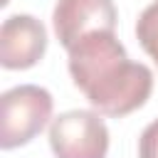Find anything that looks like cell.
Segmentation results:
<instances>
[{
	"label": "cell",
	"mask_w": 158,
	"mask_h": 158,
	"mask_svg": "<svg viewBox=\"0 0 158 158\" xmlns=\"http://www.w3.org/2000/svg\"><path fill=\"white\" fill-rule=\"evenodd\" d=\"M47 52V30L32 15H10L0 27V64L30 69Z\"/></svg>",
	"instance_id": "obj_5"
},
{
	"label": "cell",
	"mask_w": 158,
	"mask_h": 158,
	"mask_svg": "<svg viewBox=\"0 0 158 158\" xmlns=\"http://www.w3.org/2000/svg\"><path fill=\"white\" fill-rule=\"evenodd\" d=\"M7 2H10V0H2V5H7Z\"/></svg>",
	"instance_id": "obj_8"
},
{
	"label": "cell",
	"mask_w": 158,
	"mask_h": 158,
	"mask_svg": "<svg viewBox=\"0 0 158 158\" xmlns=\"http://www.w3.org/2000/svg\"><path fill=\"white\" fill-rule=\"evenodd\" d=\"M49 148L54 158H106L109 128L96 111L72 109L52 118Z\"/></svg>",
	"instance_id": "obj_3"
},
{
	"label": "cell",
	"mask_w": 158,
	"mask_h": 158,
	"mask_svg": "<svg viewBox=\"0 0 158 158\" xmlns=\"http://www.w3.org/2000/svg\"><path fill=\"white\" fill-rule=\"evenodd\" d=\"M54 99L44 86L20 84L0 96V146L5 151L27 146L52 123Z\"/></svg>",
	"instance_id": "obj_2"
},
{
	"label": "cell",
	"mask_w": 158,
	"mask_h": 158,
	"mask_svg": "<svg viewBox=\"0 0 158 158\" xmlns=\"http://www.w3.org/2000/svg\"><path fill=\"white\" fill-rule=\"evenodd\" d=\"M138 158H158V118L143 128L138 138Z\"/></svg>",
	"instance_id": "obj_7"
},
{
	"label": "cell",
	"mask_w": 158,
	"mask_h": 158,
	"mask_svg": "<svg viewBox=\"0 0 158 158\" xmlns=\"http://www.w3.org/2000/svg\"><path fill=\"white\" fill-rule=\"evenodd\" d=\"M116 20L114 0H57L52 10L54 35L64 49L91 32H114Z\"/></svg>",
	"instance_id": "obj_4"
},
{
	"label": "cell",
	"mask_w": 158,
	"mask_h": 158,
	"mask_svg": "<svg viewBox=\"0 0 158 158\" xmlns=\"http://www.w3.org/2000/svg\"><path fill=\"white\" fill-rule=\"evenodd\" d=\"M136 40L158 67V0H153L136 20Z\"/></svg>",
	"instance_id": "obj_6"
},
{
	"label": "cell",
	"mask_w": 158,
	"mask_h": 158,
	"mask_svg": "<svg viewBox=\"0 0 158 158\" xmlns=\"http://www.w3.org/2000/svg\"><path fill=\"white\" fill-rule=\"evenodd\" d=\"M67 52L74 86L99 114L123 118L148 101L153 72L133 62L114 32H91Z\"/></svg>",
	"instance_id": "obj_1"
}]
</instances>
